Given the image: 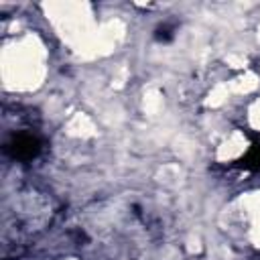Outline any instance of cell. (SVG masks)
<instances>
[{"label":"cell","mask_w":260,"mask_h":260,"mask_svg":"<svg viewBox=\"0 0 260 260\" xmlns=\"http://www.w3.org/2000/svg\"><path fill=\"white\" fill-rule=\"evenodd\" d=\"M41 150H43V140L35 132H16L4 144V152L18 162L35 160L41 154Z\"/></svg>","instance_id":"6da1fadb"},{"label":"cell","mask_w":260,"mask_h":260,"mask_svg":"<svg viewBox=\"0 0 260 260\" xmlns=\"http://www.w3.org/2000/svg\"><path fill=\"white\" fill-rule=\"evenodd\" d=\"M236 169H244L250 173H260V134L250 136V146L242 158L234 162Z\"/></svg>","instance_id":"7a4b0ae2"},{"label":"cell","mask_w":260,"mask_h":260,"mask_svg":"<svg viewBox=\"0 0 260 260\" xmlns=\"http://www.w3.org/2000/svg\"><path fill=\"white\" fill-rule=\"evenodd\" d=\"M154 37H156V41H162V43L171 41V39H173V26H169V24L158 26L156 32H154Z\"/></svg>","instance_id":"3957f363"}]
</instances>
